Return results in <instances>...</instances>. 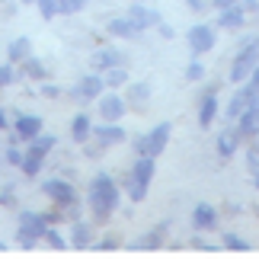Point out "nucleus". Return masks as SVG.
<instances>
[{
  "instance_id": "obj_1",
  "label": "nucleus",
  "mask_w": 259,
  "mask_h": 259,
  "mask_svg": "<svg viewBox=\"0 0 259 259\" xmlns=\"http://www.w3.org/2000/svg\"><path fill=\"white\" fill-rule=\"evenodd\" d=\"M118 205V186L109 173H96L90 183V211L96 214V221H106Z\"/></svg>"
},
{
  "instance_id": "obj_2",
  "label": "nucleus",
  "mask_w": 259,
  "mask_h": 259,
  "mask_svg": "<svg viewBox=\"0 0 259 259\" xmlns=\"http://www.w3.org/2000/svg\"><path fill=\"white\" fill-rule=\"evenodd\" d=\"M48 234V221L45 214H35V211H23L19 214V231H16V240L23 243V250H35L38 240H45Z\"/></svg>"
},
{
  "instance_id": "obj_3",
  "label": "nucleus",
  "mask_w": 259,
  "mask_h": 259,
  "mask_svg": "<svg viewBox=\"0 0 259 259\" xmlns=\"http://www.w3.org/2000/svg\"><path fill=\"white\" fill-rule=\"evenodd\" d=\"M166 141H170V125L163 122V125H157L147 135L138 138V141H135V154L138 157H157V154H163Z\"/></svg>"
},
{
  "instance_id": "obj_4",
  "label": "nucleus",
  "mask_w": 259,
  "mask_h": 259,
  "mask_svg": "<svg viewBox=\"0 0 259 259\" xmlns=\"http://www.w3.org/2000/svg\"><path fill=\"white\" fill-rule=\"evenodd\" d=\"M256 64H259V38H253V42H246L240 48V55L234 58V71H231V80L234 83H240L246 80L253 71H256Z\"/></svg>"
},
{
  "instance_id": "obj_5",
  "label": "nucleus",
  "mask_w": 259,
  "mask_h": 259,
  "mask_svg": "<svg viewBox=\"0 0 259 259\" xmlns=\"http://www.w3.org/2000/svg\"><path fill=\"white\" fill-rule=\"evenodd\" d=\"M42 192L52 198L58 208H67V205H74V202H77L74 186H71V183H64V179H45V183H42Z\"/></svg>"
},
{
  "instance_id": "obj_6",
  "label": "nucleus",
  "mask_w": 259,
  "mask_h": 259,
  "mask_svg": "<svg viewBox=\"0 0 259 259\" xmlns=\"http://www.w3.org/2000/svg\"><path fill=\"white\" fill-rule=\"evenodd\" d=\"M103 87H106V77H99L93 71V74H87L83 80L74 87V99H83V103H87V99H96L99 93H103Z\"/></svg>"
},
{
  "instance_id": "obj_7",
  "label": "nucleus",
  "mask_w": 259,
  "mask_h": 259,
  "mask_svg": "<svg viewBox=\"0 0 259 259\" xmlns=\"http://www.w3.org/2000/svg\"><path fill=\"white\" fill-rule=\"evenodd\" d=\"M256 96H259V87L246 83V87L240 90V93H237V96L231 99V106H227V115H231V118H240V115L246 112V109L253 106V99H256Z\"/></svg>"
},
{
  "instance_id": "obj_8",
  "label": "nucleus",
  "mask_w": 259,
  "mask_h": 259,
  "mask_svg": "<svg viewBox=\"0 0 259 259\" xmlns=\"http://www.w3.org/2000/svg\"><path fill=\"white\" fill-rule=\"evenodd\" d=\"M166 234H170V221H163V224H157L154 227V231L151 234H144V237H138V240H135V246H132V250H138V253H141V250H160V246H163V237Z\"/></svg>"
},
{
  "instance_id": "obj_9",
  "label": "nucleus",
  "mask_w": 259,
  "mask_h": 259,
  "mask_svg": "<svg viewBox=\"0 0 259 259\" xmlns=\"http://www.w3.org/2000/svg\"><path fill=\"white\" fill-rule=\"evenodd\" d=\"M118 64H122V52H115V48H99V52L90 58V67H93L96 74H106Z\"/></svg>"
},
{
  "instance_id": "obj_10",
  "label": "nucleus",
  "mask_w": 259,
  "mask_h": 259,
  "mask_svg": "<svg viewBox=\"0 0 259 259\" xmlns=\"http://www.w3.org/2000/svg\"><path fill=\"white\" fill-rule=\"evenodd\" d=\"M211 45H214V29H211V26H195V29H189V48H192L195 55L208 52Z\"/></svg>"
},
{
  "instance_id": "obj_11",
  "label": "nucleus",
  "mask_w": 259,
  "mask_h": 259,
  "mask_svg": "<svg viewBox=\"0 0 259 259\" xmlns=\"http://www.w3.org/2000/svg\"><path fill=\"white\" fill-rule=\"evenodd\" d=\"M99 115H103L106 122H118V118L125 115V99L115 96V93L103 96V99H99Z\"/></svg>"
},
{
  "instance_id": "obj_12",
  "label": "nucleus",
  "mask_w": 259,
  "mask_h": 259,
  "mask_svg": "<svg viewBox=\"0 0 259 259\" xmlns=\"http://www.w3.org/2000/svg\"><path fill=\"white\" fill-rule=\"evenodd\" d=\"M16 141H32V138L42 132V118L38 115H23V118H16Z\"/></svg>"
},
{
  "instance_id": "obj_13",
  "label": "nucleus",
  "mask_w": 259,
  "mask_h": 259,
  "mask_svg": "<svg viewBox=\"0 0 259 259\" xmlns=\"http://www.w3.org/2000/svg\"><path fill=\"white\" fill-rule=\"evenodd\" d=\"M93 138L103 147H109V144H122L125 141V132L118 128L115 122H109V125H99V128H93Z\"/></svg>"
},
{
  "instance_id": "obj_14",
  "label": "nucleus",
  "mask_w": 259,
  "mask_h": 259,
  "mask_svg": "<svg viewBox=\"0 0 259 259\" xmlns=\"http://www.w3.org/2000/svg\"><path fill=\"white\" fill-rule=\"evenodd\" d=\"M154 170H157V166H154V157H138V160H135V166H132V173H128V176H132L135 183H141V186H151Z\"/></svg>"
},
{
  "instance_id": "obj_15",
  "label": "nucleus",
  "mask_w": 259,
  "mask_h": 259,
  "mask_svg": "<svg viewBox=\"0 0 259 259\" xmlns=\"http://www.w3.org/2000/svg\"><path fill=\"white\" fill-rule=\"evenodd\" d=\"M109 32H112V35H122V38H135V35H141V26H138L132 16H118V19L109 23Z\"/></svg>"
},
{
  "instance_id": "obj_16",
  "label": "nucleus",
  "mask_w": 259,
  "mask_h": 259,
  "mask_svg": "<svg viewBox=\"0 0 259 259\" xmlns=\"http://www.w3.org/2000/svg\"><path fill=\"white\" fill-rule=\"evenodd\" d=\"M90 243H93V227H90L87 221H74V227H71V246L87 250Z\"/></svg>"
},
{
  "instance_id": "obj_17",
  "label": "nucleus",
  "mask_w": 259,
  "mask_h": 259,
  "mask_svg": "<svg viewBox=\"0 0 259 259\" xmlns=\"http://www.w3.org/2000/svg\"><path fill=\"white\" fill-rule=\"evenodd\" d=\"M128 16H132L135 23L141 26V32H144V29H151V26H160V16H157L154 10H147V7H141V4H135L132 10H128Z\"/></svg>"
},
{
  "instance_id": "obj_18",
  "label": "nucleus",
  "mask_w": 259,
  "mask_h": 259,
  "mask_svg": "<svg viewBox=\"0 0 259 259\" xmlns=\"http://www.w3.org/2000/svg\"><path fill=\"white\" fill-rule=\"evenodd\" d=\"M214 115H218V93H214V90H208L205 99H202V109H198V122H202V128L211 125Z\"/></svg>"
},
{
  "instance_id": "obj_19",
  "label": "nucleus",
  "mask_w": 259,
  "mask_h": 259,
  "mask_svg": "<svg viewBox=\"0 0 259 259\" xmlns=\"http://www.w3.org/2000/svg\"><path fill=\"white\" fill-rule=\"evenodd\" d=\"M192 224L195 227H202V231H208V227H214L218 224V211L211 205H198L195 211H192Z\"/></svg>"
},
{
  "instance_id": "obj_20",
  "label": "nucleus",
  "mask_w": 259,
  "mask_h": 259,
  "mask_svg": "<svg viewBox=\"0 0 259 259\" xmlns=\"http://www.w3.org/2000/svg\"><path fill=\"white\" fill-rule=\"evenodd\" d=\"M240 128H231V132H224L221 138H218V154L221 157H231L234 151H237V141H240Z\"/></svg>"
},
{
  "instance_id": "obj_21",
  "label": "nucleus",
  "mask_w": 259,
  "mask_h": 259,
  "mask_svg": "<svg viewBox=\"0 0 259 259\" xmlns=\"http://www.w3.org/2000/svg\"><path fill=\"white\" fill-rule=\"evenodd\" d=\"M218 26H224V29H237V26H243V10L240 7H227L221 16H218Z\"/></svg>"
},
{
  "instance_id": "obj_22",
  "label": "nucleus",
  "mask_w": 259,
  "mask_h": 259,
  "mask_svg": "<svg viewBox=\"0 0 259 259\" xmlns=\"http://www.w3.org/2000/svg\"><path fill=\"white\" fill-rule=\"evenodd\" d=\"M147 99H151V87L147 83H132L128 87V103L132 106L141 109V106H147Z\"/></svg>"
},
{
  "instance_id": "obj_23",
  "label": "nucleus",
  "mask_w": 259,
  "mask_h": 259,
  "mask_svg": "<svg viewBox=\"0 0 259 259\" xmlns=\"http://www.w3.org/2000/svg\"><path fill=\"white\" fill-rule=\"evenodd\" d=\"M29 52H32L29 38H16V42L7 48V55H10V61H13V64H16V61H26V58H29Z\"/></svg>"
},
{
  "instance_id": "obj_24",
  "label": "nucleus",
  "mask_w": 259,
  "mask_h": 259,
  "mask_svg": "<svg viewBox=\"0 0 259 259\" xmlns=\"http://www.w3.org/2000/svg\"><path fill=\"white\" fill-rule=\"evenodd\" d=\"M90 135H93V128H90V115L80 112V115L74 118V138H77V141H87Z\"/></svg>"
},
{
  "instance_id": "obj_25",
  "label": "nucleus",
  "mask_w": 259,
  "mask_h": 259,
  "mask_svg": "<svg viewBox=\"0 0 259 259\" xmlns=\"http://www.w3.org/2000/svg\"><path fill=\"white\" fill-rule=\"evenodd\" d=\"M52 147H55V138H52V135H35V138H32V144H29V151L45 157L48 151H52Z\"/></svg>"
},
{
  "instance_id": "obj_26",
  "label": "nucleus",
  "mask_w": 259,
  "mask_h": 259,
  "mask_svg": "<svg viewBox=\"0 0 259 259\" xmlns=\"http://www.w3.org/2000/svg\"><path fill=\"white\" fill-rule=\"evenodd\" d=\"M125 192H128V198H132V202H144V198H147V186L135 183V179L128 176V179H125Z\"/></svg>"
},
{
  "instance_id": "obj_27",
  "label": "nucleus",
  "mask_w": 259,
  "mask_h": 259,
  "mask_svg": "<svg viewBox=\"0 0 259 259\" xmlns=\"http://www.w3.org/2000/svg\"><path fill=\"white\" fill-rule=\"evenodd\" d=\"M23 74L32 77V80H42V77H45V67H42V61H35V58L29 55L26 61H23Z\"/></svg>"
},
{
  "instance_id": "obj_28",
  "label": "nucleus",
  "mask_w": 259,
  "mask_h": 259,
  "mask_svg": "<svg viewBox=\"0 0 259 259\" xmlns=\"http://www.w3.org/2000/svg\"><path fill=\"white\" fill-rule=\"evenodd\" d=\"M42 160H45L42 154H32V151H26V160H23V173H26V176H35L38 170H42Z\"/></svg>"
},
{
  "instance_id": "obj_29",
  "label": "nucleus",
  "mask_w": 259,
  "mask_h": 259,
  "mask_svg": "<svg viewBox=\"0 0 259 259\" xmlns=\"http://www.w3.org/2000/svg\"><path fill=\"white\" fill-rule=\"evenodd\" d=\"M128 80V74H125V67L118 64V67H112V71H106V83L109 87H122Z\"/></svg>"
},
{
  "instance_id": "obj_30",
  "label": "nucleus",
  "mask_w": 259,
  "mask_h": 259,
  "mask_svg": "<svg viewBox=\"0 0 259 259\" xmlns=\"http://www.w3.org/2000/svg\"><path fill=\"white\" fill-rule=\"evenodd\" d=\"M83 7H87V0H58V10H61L64 16H71V13H80Z\"/></svg>"
},
{
  "instance_id": "obj_31",
  "label": "nucleus",
  "mask_w": 259,
  "mask_h": 259,
  "mask_svg": "<svg viewBox=\"0 0 259 259\" xmlns=\"http://www.w3.org/2000/svg\"><path fill=\"white\" fill-rule=\"evenodd\" d=\"M35 4H38V10H42L45 19H52V16L61 13V10H58V0H35Z\"/></svg>"
},
{
  "instance_id": "obj_32",
  "label": "nucleus",
  "mask_w": 259,
  "mask_h": 259,
  "mask_svg": "<svg viewBox=\"0 0 259 259\" xmlns=\"http://www.w3.org/2000/svg\"><path fill=\"white\" fill-rule=\"evenodd\" d=\"M45 240H48V246H52V250H64V237L58 234V231H52V227H48Z\"/></svg>"
},
{
  "instance_id": "obj_33",
  "label": "nucleus",
  "mask_w": 259,
  "mask_h": 259,
  "mask_svg": "<svg viewBox=\"0 0 259 259\" xmlns=\"http://www.w3.org/2000/svg\"><path fill=\"white\" fill-rule=\"evenodd\" d=\"M224 243L231 246V250H237V253L250 250V243H246V240H240V237H234V234H227V237H224Z\"/></svg>"
},
{
  "instance_id": "obj_34",
  "label": "nucleus",
  "mask_w": 259,
  "mask_h": 259,
  "mask_svg": "<svg viewBox=\"0 0 259 259\" xmlns=\"http://www.w3.org/2000/svg\"><path fill=\"white\" fill-rule=\"evenodd\" d=\"M7 160L13 163V166H23V160H26V154L19 151V147H10V151H7Z\"/></svg>"
},
{
  "instance_id": "obj_35",
  "label": "nucleus",
  "mask_w": 259,
  "mask_h": 259,
  "mask_svg": "<svg viewBox=\"0 0 259 259\" xmlns=\"http://www.w3.org/2000/svg\"><path fill=\"white\" fill-rule=\"evenodd\" d=\"M13 83V64H0V87Z\"/></svg>"
},
{
  "instance_id": "obj_36",
  "label": "nucleus",
  "mask_w": 259,
  "mask_h": 259,
  "mask_svg": "<svg viewBox=\"0 0 259 259\" xmlns=\"http://www.w3.org/2000/svg\"><path fill=\"white\" fill-rule=\"evenodd\" d=\"M202 74H205V67L198 64V61H192V64H189V71H186L189 80H202Z\"/></svg>"
},
{
  "instance_id": "obj_37",
  "label": "nucleus",
  "mask_w": 259,
  "mask_h": 259,
  "mask_svg": "<svg viewBox=\"0 0 259 259\" xmlns=\"http://www.w3.org/2000/svg\"><path fill=\"white\" fill-rule=\"evenodd\" d=\"M13 198H16L13 186H4V192H0V205H13Z\"/></svg>"
},
{
  "instance_id": "obj_38",
  "label": "nucleus",
  "mask_w": 259,
  "mask_h": 259,
  "mask_svg": "<svg viewBox=\"0 0 259 259\" xmlns=\"http://www.w3.org/2000/svg\"><path fill=\"white\" fill-rule=\"evenodd\" d=\"M250 166L259 173V144H250Z\"/></svg>"
},
{
  "instance_id": "obj_39",
  "label": "nucleus",
  "mask_w": 259,
  "mask_h": 259,
  "mask_svg": "<svg viewBox=\"0 0 259 259\" xmlns=\"http://www.w3.org/2000/svg\"><path fill=\"white\" fill-rule=\"evenodd\" d=\"M42 96H48V99H55V96H58V87H42Z\"/></svg>"
},
{
  "instance_id": "obj_40",
  "label": "nucleus",
  "mask_w": 259,
  "mask_h": 259,
  "mask_svg": "<svg viewBox=\"0 0 259 259\" xmlns=\"http://www.w3.org/2000/svg\"><path fill=\"white\" fill-rule=\"evenodd\" d=\"M99 250H106V253L115 250V240H103V243H99Z\"/></svg>"
},
{
  "instance_id": "obj_41",
  "label": "nucleus",
  "mask_w": 259,
  "mask_h": 259,
  "mask_svg": "<svg viewBox=\"0 0 259 259\" xmlns=\"http://www.w3.org/2000/svg\"><path fill=\"white\" fill-rule=\"evenodd\" d=\"M58 218H61V211H48V214H45V221H48V224H55Z\"/></svg>"
},
{
  "instance_id": "obj_42",
  "label": "nucleus",
  "mask_w": 259,
  "mask_h": 259,
  "mask_svg": "<svg viewBox=\"0 0 259 259\" xmlns=\"http://www.w3.org/2000/svg\"><path fill=\"white\" fill-rule=\"evenodd\" d=\"M214 4H218V7H221V10H227V7H234V4H237V0H214Z\"/></svg>"
},
{
  "instance_id": "obj_43",
  "label": "nucleus",
  "mask_w": 259,
  "mask_h": 259,
  "mask_svg": "<svg viewBox=\"0 0 259 259\" xmlns=\"http://www.w3.org/2000/svg\"><path fill=\"white\" fill-rule=\"evenodd\" d=\"M250 83H253V87H259V64H256V71L250 74Z\"/></svg>"
},
{
  "instance_id": "obj_44",
  "label": "nucleus",
  "mask_w": 259,
  "mask_h": 259,
  "mask_svg": "<svg viewBox=\"0 0 259 259\" xmlns=\"http://www.w3.org/2000/svg\"><path fill=\"white\" fill-rule=\"evenodd\" d=\"M186 4H189V7H192V10H202V7H205V4H202V0H186Z\"/></svg>"
},
{
  "instance_id": "obj_45",
  "label": "nucleus",
  "mask_w": 259,
  "mask_h": 259,
  "mask_svg": "<svg viewBox=\"0 0 259 259\" xmlns=\"http://www.w3.org/2000/svg\"><path fill=\"white\" fill-rule=\"evenodd\" d=\"M0 128H7V115L4 112H0Z\"/></svg>"
}]
</instances>
